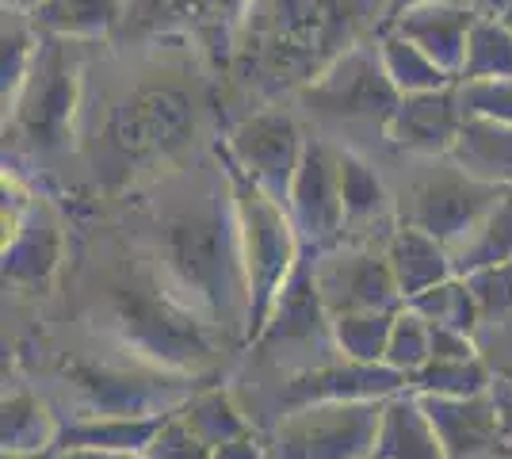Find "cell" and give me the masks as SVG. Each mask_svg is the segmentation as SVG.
<instances>
[{"instance_id": "6da1fadb", "label": "cell", "mask_w": 512, "mask_h": 459, "mask_svg": "<svg viewBox=\"0 0 512 459\" xmlns=\"http://www.w3.org/2000/svg\"><path fill=\"white\" fill-rule=\"evenodd\" d=\"M157 257L172 299H180L211 329L249 341L253 299L230 176H222V184L211 180L199 196L165 215L157 230Z\"/></svg>"}, {"instance_id": "7a4b0ae2", "label": "cell", "mask_w": 512, "mask_h": 459, "mask_svg": "<svg viewBox=\"0 0 512 459\" xmlns=\"http://www.w3.org/2000/svg\"><path fill=\"white\" fill-rule=\"evenodd\" d=\"M390 0H253L241 39L237 77L260 92H299L341 62L363 35L383 31Z\"/></svg>"}, {"instance_id": "3957f363", "label": "cell", "mask_w": 512, "mask_h": 459, "mask_svg": "<svg viewBox=\"0 0 512 459\" xmlns=\"http://www.w3.org/2000/svg\"><path fill=\"white\" fill-rule=\"evenodd\" d=\"M107 329L134 364L192 375L214 364V329L165 287H119L107 303Z\"/></svg>"}, {"instance_id": "277c9868", "label": "cell", "mask_w": 512, "mask_h": 459, "mask_svg": "<svg viewBox=\"0 0 512 459\" xmlns=\"http://www.w3.org/2000/svg\"><path fill=\"white\" fill-rule=\"evenodd\" d=\"M222 169L230 176V192H234L237 226H241V249H245V272H249V341H256L276 306L283 284L291 280L295 264L302 257V245L295 226L287 219V211L276 199H268L256 188L249 176L230 165V157L222 153Z\"/></svg>"}, {"instance_id": "5b68a950", "label": "cell", "mask_w": 512, "mask_h": 459, "mask_svg": "<svg viewBox=\"0 0 512 459\" xmlns=\"http://www.w3.org/2000/svg\"><path fill=\"white\" fill-rule=\"evenodd\" d=\"M295 96L318 123L333 131H379L383 138L402 104V92L386 77L379 43L352 46L341 62H333Z\"/></svg>"}, {"instance_id": "8992f818", "label": "cell", "mask_w": 512, "mask_h": 459, "mask_svg": "<svg viewBox=\"0 0 512 459\" xmlns=\"http://www.w3.org/2000/svg\"><path fill=\"white\" fill-rule=\"evenodd\" d=\"M65 379L81 402L77 417H169L184 410L207 383L157 372L146 364H65Z\"/></svg>"}, {"instance_id": "52a82bcc", "label": "cell", "mask_w": 512, "mask_h": 459, "mask_svg": "<svg viewBox=\"0 0 512 459\" xmlns=\"http://www.w3.org/2000/svg\"><path fill=\"white\" fill-rule=\"evenodd\" d=\"M386 402H333L279 417L268 437L272 459H371Z\"/></svg>"}, {"instance_id": "ba28073f", "label": "cell", "mask_w": 512, "mask_h": 459, "mask_svg": "<svg viewBox=\"0 0 512 459\" xmlns=\"http://www.w3.org/2000/svg\"><path fill=\"white\" fill-rule=\"evenodd\" d=\"M12 115V127L35 150H62L73 138L77 115V62L69 54V39H39L35 66L23 81L16 104L4 111Z\"/></svg>"}, {"instance_id": "9c48e42d", "label": "cell", "mask_w": 512, "mask_h": 459, "mask_svg": "<svg viewBox=\"0 0 512 459\" xmlns=\"http://www.w3.org/2000/svg\"><path fill=\"white\" fill-rule=\"evenodd\" d=\"M501 196H505L501 188L470 180L467 173H459L448 161V169L417 180L406 196L398 199V222L436 238L440 245H448L451 253L478 222L486 219V211Z\"/></svg>"}, {"instance_id": "30bf717a", "label": "cell", "mask_w": 512, "mask_h": 459, "mask_svg": "<svg viewBox=\"0 0 512 459\" xmlns=\"http://www.w3.org/2000/svg\"><path fill=\"white\" fill-rule=\"evenodd\" d=\"M302 153H306V138L295 115L276 108L245 115L226 138L230 165L249 176L268 199H276L283 211H287V196L302 165Z\"/></svg>"}, {"instance_id": "8fae6325", "label": "cell", "mask_w": 512, "mask_h": 459, "mask_svg": "<svg viewBox=\"0 0 512 459\" xmlns=\"http://www.w3.org/2000/svg\"><path fill=\"white\" fill-rule=\"evenodd\" d=\"M253 0H127L123 31L142 35H188L218 62L237 54V39Z\"/></svg>"}, {"instance_id": "7c38bea8", "label": "cell", "mask_w": 512, "mask_h": 459, "mask_svg": "<svg viewBox=\"0 0 512 459\" xmlns=\"http://www.w3.org/2000/svg\"><path fill=\"white\" fill-rule=\"evenodd\" d=\"M287 219L306 257H321L344 245L341 153H333L321 138H306V153L287 196Z\"/></svg>"}, {"instance_id": "4fadbf2b", "label": "cell", "mask_w": 512, "mask_h": 459, "mask_svg": "<svg viewBox=\"0 0 512 459\" xmlns=\"http://www.w3.org/2000/svg\"><path fill=\"white\" fill-rule=\"evenodd\" d=\"M314 280L329 318L371 314V310L394 314L406 306L398 280L386 264V253H375L371 245H337L314 257Z\"/></svg>"}, {"instance_id": "5bb4252c", "label": "cell", "mask_w": 512, "mask_h": 459, "mask_svg": "<svg viewBox=\"0 0 512 459\" xmlns=\"http://www.w3.org/2000/svg\"><path fill=\"white\" fill-rule=\"evenodd\" d=\"M409 387V375L386 364H356V360H329L287 375L276 394L279 417L306 410V406H333V402H386Z\"/></svg>"}, {"instance_id": "9a60e30c", "label": "cell", "mask_w": 512, "mask_h": 459, "mask_svg": "<svg viewBox=\"0 0 512 459\" xmlns=\"http://www.w3.org/2000/svg\"><path fill=\"white\" fill-rule=\"evenodd\" d=\"M195 127V111L188 92L180 88H146L130 104L115 111L111 138L130 157H169L184 150Z\"/></svg>"}, {"instance_id": "2e32d148", "label": "cell", "mask_w": 512, "mask_h": 459, "mask_svg": "<svg viewBox=\"0 0 512 459\" xmlns=\"http://www.w3.org/2000/svg\"><path fill=\"white\" fill-rule=\"evenodd\" d=\"M253 345L260 352H276L283 345H329V349H337L333 318L321 303L318 280H314V257H306V253L299 257L291 280L283 284L276 306H272L268 326Z\"/></svg>"}, {"instance_id": "e0dca14e", "label": "cell", "mask_w": 512, "mask_h": 459, "mask_svg": "<svg viewBox=\"0 0 512 459\" xmlns=\"http://www.w3.org/2000/svg\"><path fill=\"white\" fill-rule=\"evenodd\" d=\"M463 119L467 115L459 108L455 85L440 88V92H421V96H402V104L386 127V142L394 150L448 161L455 150V138L463 131Z\"/></svg>"}, {"instance_id": "ac0fdd59", "label": "cell", "mask_w": 512, "mask_h": 459, "mask_svg": "<svg viewBox=\"0 0 512 459\" xmlns=\"http://www.w3.org/2000/svg\"><path fill=\"white\" fill-rule=\"evenodd\" d=\"M417 398L448 459H478L501 448V425H497V406L490 391L470 394V398H432V394H417Z\"/></svg>"}, {"instance_id": "d6986e66", "label": "cell", "mask_w": 512, "mask_h": 459, "mask_svg": "<svg viewBox=\"0 0 512 459\" xmlns=\"http://www.w3.org/2000/svg\"><path fill=\"white\" fill-rule=\"evenodd\" d=\"M478 20L474 8H459V4H428V8H413L406 16L383 27V31H398L402 39L425 50L436 66L448 73L451 81L459 85V73L467 62V39L470 27Z\"/></svg>"}, {"instance_id": "ffe728a7", "label": "cell", "mask_w": 512, "mask_h": 459, "mask_svg": "<svg viewBox=\"0 0 512 459\" xmlns=\"http://www.w3.org/2000/svg\"><path fill=\"white\" fill-rule=\"evenodd\" d=\"M341 203H344V245H367L375 230L386 238L402 226L398 203L386 196L379 173L363 161L360 153H341Z\"/></svg>"}, {"instance_id": "44dd1931", "label": "cell", "mask_w": 512, "mask_h": 459, "mask_svg": "<svg viewBox=\"0 0 512 459\" xmlns=\"http://www.w3.org/2000/svg\"><path fill=\"white\" fill-rule=\"evenodd\" d=\"M58 257H62L58 222L50 219V211L31 203L20 230L4 241V280L23 291H46L54 280Z\"/></svg>"}, {"instance_id": "7402d4cb", "label": "cell", "mask_w": 512, "mask_h": 459, "mask_svg": "<svg viewBox=\"0 0 512 459\" xmlns=\"http://www.w3.org/2000/svg\"><path fill=\"white\" fill-rule=\"evenodd\" d=\"M448 161L478 184L512 192V123L467 115Z\"/></svg>"}, {"instance_id": "603a6c76", "label": "cell", "mask_w": 512, "mask_h": 459, "mask_svg": "<svg viewBox=\"0 0 512 459\" xmlns=\"http://www.w3.org/2000/svg\"><path fill=\"white\" fill-rule=\"evenodd\" d=\"M383 253L406 303H413L417 295H425L432 287L455 280L448 245H440L436 238H428L413 226H398L383 245Z\"/></svg>"}, {"instance_id": "cb8c5ba5", "label": "cell", "mask_w": 512, "mask_h": 459, "mask_svg": "<svg viewBox=\"0 0 512 459\" xmlns=\"http://www.w3.org/2000/svg\"><path fill=\"white\" fill-rule=\"evenodd\" d=\"M169 417H73L58 425L50 459L65 452H146Z\"/></svg>"}, {"instance_id": "d4e9b609", "label": "cell", "mask_w": 512, "mask_h": 459, "mask_svg": "<svg viewBox=\"0 0 512 459\" xmlns=\"http://www.w3.org/2000/svg\"><path fill=\"white\" fill-rule=\"evenodd\" d=\"M371 459H448L421 398L413 391L386 398L383 425H379V440H375Z\"/></svg>"}, {"instance_id": "484cf974", "label": "cell", "mask_w": 512, "mask_h": 459, "mask_svg": "<svg viewBox=\"0 0 512 459\" xmlns=\"http://www.w3.org/2000/svg\"><path fill=\"white\" fill-rule=\"evenodd\" d=\"M127 0H43L31 23L50 39H104L123 27Z\"/></svg>"}, {"instance_id": "4316f807", "label": "cell", "mask_w": 512, "mask_h": 459, "mask_svg": "<svg viewBox=\"0 0 512 459\" xmlns=\"http://www.w3.org/2000/svg\"><path fill=\"white\" fill-rule=\"evenodd\" d=\"M512 261V192L493 203L486 219L470 230L467 238L451 249V268L459 280H467L474 272L501 268Z\"/></svg>"}, {"instance_id": "83f0119b", "label": "cell", "mask_w": 512, "mask_h": 459, "mask_svg": "<svg viewBox=\"0 0 512 459\" xmlns=\"http://www.w3.org/2000/svg\"><path fill=\"white\" fill-rule=\"evenodd\" d=\"M0 433H4V456L50 459L54 440H58V425L35 394L20 391L4 398V429Z\"/></svg>"}, {"instance_id": "f1b7e54d", "label": "cell", "mask_w": 512, "mask_h": 459, "mask_svg": "<svg viewBox=\"0 0 512 459\" xmlns=\"http://www.w3.org/2000/svg\"><path fill=\"white\" fill-rule=\"evenodd\" d=\"M375 43H379V58H383L386 77L394 81V88L402 96H421V92H440V88L455 85L448 73L428 58L425 50H417L398 31H379Z\"/></svg>"}, {"instance_id": "f546056e", "label": "cell", "mask_w": 512, "mask_h": 459, "mask_svg": "<svg viewBox=\"0 0 512 459\" xmlns=\"http://www.w3.org/2000/svg\"><path fill=\"white\" fill-rule=\"evenodd\" d=\"M176 414L184 417V425H188L207 448H214V452H218L222 444H230V440L253 433V421L241 414L234 394L222 391V387H203V391L195 394L184 410H176Z\"/></svg>"}, {"instance_id": "4dcf8cb0", "label": "cell", "mask_w": 512, "mask_h": 459, "mask_svg": "<svg viewBox=\"0 0 512 459\" xmlns=\"http://www.w3.org/2000/svg\"><path fill=\"white\" fill-rule=\"evenodd\" d=\"M459 81H512V23L478 16L467 39Z\"/></svg>"}, {"instance_id": "1f68e13d", "label": "cell", "mask_w": 512, "mask_h": 459, "mask_svg": "<svg viewBox=\"0 0 512 459\" xmlns=\"http://www.w3.org/2000/svg\"><path fill=\"white\" fill-rule=\"evenodd\" d=\"M493 387L490 368L482 364V356L474 360H428L421 372L409 375L406 391L432 394V398H470Z\"/></svg>"}, {"instance_id": "d6a6232c", "label": "cell", "mask_w": 512, "mask_h": 459, "mask_svg": "<svg viewBox=\"0 0 512 459\" xmlns=\"http://www.w3.org/2000/svg\"><path fill=\"white\" fill-rule=\"evenodd\" d=\"M394 314H398V310H394ZM394 314L371 310V314H344V318H333V341H337L341 360L383 364L386 345H390V329H394Z\"/></svg>"}, {"instance_id": "836d02e7", "label": "cell", "mask_w": 512, "mask_h": 459, "mask_svg": "<svg viewBox=\"0 0 512 459\" xmlns=\"http://www.w3.org/2000/svg\"><path fill=\"white\" fill-rule=\"evenodd\" d=\"M413 306L421 318H425L428 326H440V329H455V333H467L474 337L478 329H482V314H478V303H474V295H470L467 280H448V284L432 287L425 295H417Z\"/></svg>"}, {"instance_id": "e575fe53", "label": "cell", "mask_w": 512, "mask_h": 459, "mask_svg": "<svg viewBox=\"0 0 512 459\" xmlns=\"http://www.w3.org/2000/svg\"><path fill=\"white\" fill-rule=\"evenodd\" d=\"M428 360H432V326L413 310L402 306L394 314V329H390V345H386V368L402 375L421 372Z\"/></svg>"}, {"instance_id": "d590c367", "label": "cell", "mask_w": 512, "mask_h": 459, "mask_svg": "<svg viewBox=\"0 0 512 459\" xmlns=\"http://www.w3.org/2000/svg\"><path fill=\"white\" fill-rule=\"evenodd\" d=\"M455 92L463 115L512 123V81H459Z\"/></svg>"}, {"instance_id": "8d00e7d4", "label": "cell", "mask_w": 512, "mask_h": 459, "mask_svg": "<svg viewBox=\"0 0 512 459\" xmlns=\"http://www.w3.org/2000/svg\"><path fill=\"white\" fill-rule=\"evenodd\" d=\"M146 456L150 459H214V448H207L203 440L195 437L192 429L184 425V417L172 414L165 425H161V433L153 437V444L146 448Z\"/></svg>"}, {"instance_id": "74e56055", "label": "cell", "mask_w": 512, "mask_h": 459, "mask_svg": "<svg viewBox=\"0 0 512 459\" xmlns=\"http://www.w3.org/2000/svg\"><path fill=\"white\" fill-rule=\"evenodd\" d=\"M493 406H497V425H501V448H512V375L493 379Z\"/></svg>"}, {"instance_id": "f35d334b", "label": "cell", "mask_w": 512, "mask_h": 459, "mask_svg": "<svg viewBox=\"0 0 512 459\" xmlns=\"http://www.w3.org/2000/svg\"><path fill=\"white\" fill-rule=\"evenodd\" d=\"M214 459H272V452H268L264 437L253 429V433H245V437L222 444V448L214 452Z\"/></svg>"}, {"instance_id": "ab89813d", "label": "cell", "mask_w": 512, "mask_h": 459, "mask_svg": "<svg viewBox=\"0 0 512 459\" xmlns=\"http://www.w3.org/2000/svg\"><path fill=\"white\" fill-rule=\"evenodd\" d=\"M428 4H459V8H474V0H390V4H386L383 27H390L398 16H406V12H413V8H428Z\"/></svg>"}, {"instance_id": "60d3db41", "label": "cell", "mask_w": 512, "mask_h": 459, "mask_svg": "<svg viewBox=\"0 0 512 459\" xmlns=\"http://www.w3.org/2000/svg\"><path fill=\"white\" fill-rule=\"evenodd\" d=\"M474 12H478V16H493V20L512 23V0H474Z\"/></svg>"}, {"instance_id": "b9f144b4", "label": "cell", "mask_w": 512, "mask_h": 459, "mask_svg": "<svg viewBox=\"0 0 512 459\" xmlns=\"http://www.w3.org/2000/svg\"><path fill=\"white\" fill-rule=\"evenodd\" d=\"M54 459H150L146 452H65Z\"/></svg>"}, {"instance_id": "7bdbcfd3", "label": "cell", "mask_w": 512, "mask_h": 459, "mask_svg": "<svg viewBox=\"0 0 512 459\" xmlns=\"http://www.w3.org/2000/svg\"><path fill=\"white\" fill-rule=\"evenodd\" d=\"M39 4H43V0H4V8H8V12H23V16H31Z\"/></svg>"}]
</instances>
